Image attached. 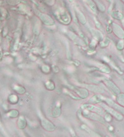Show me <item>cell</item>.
Returning <instances> with one entry per match:
<instances>
[{
	"mask_svg": "<svg viewBox=\"0 0 124 137\" xmlns=\"http://www.w3.org/2000/svg\"><path fill=\"white\" fill-rule=\"evenodd\" d=\"M123 22V26H124V20H123V22Z\"/></svg>",
	"mask_w": 124,
	"mask_h": 137,
	"instance_id": "7a4b0ae2",
	"label": "cell"
},
{
	"mask_svg": "<svg viewBox=\"0 0 124 137\" xmlns=\"http://www.w3.org/2000/svg\"><path fill=\"white\" fill-rule=\"evenodd\" d=\"M114 30L115 33L117 35L118 37H119L120 38H124V32L122 30V29L120 28V27L117 25H114Z\"/></svg>",
	"mask_w": 124,
	"mask_h": 137,
	"instance_id": "6da1fadb",
	"label": "cell"
}]
</instances>
